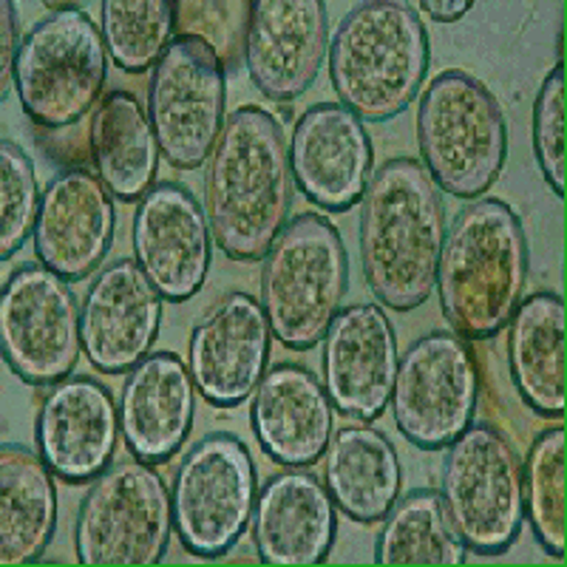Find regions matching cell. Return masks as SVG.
Here are the masks:
<instances>
[{
	"label": "cell",
	"instance_id": "cell-1",
	"mask_svg": "<svg viewBox=\"0 0 567 567\" xmlns=\"http://www.w3.org/2000/svg\"><path fill=\"white\" fill-rule=\"evenodd\" d=\"M296 182L290 145L261 105L227 114L205 171L210 236L233 261H261L290 221Z\"/></svg>",
	"mask_w": 567,
	"mask_h": 567
},
{
	"label": "cell",
	"instance_id": "cell-2",
	"mask_svg": "<svg viewBox=\"0 0 567 567\" xmlns=\"http://www.w3.org/2000/svg\"><path fill=\"white\" fill-rule=\"evenodd\" d=\"M361 202V267L369 292L398 312L417 310L434 292L449 230L443 190L423 162L398 156L374 171Z\"/></svg>",
	"mask_w": 567,
	"mask_h": 567
},
{
	"label": "cell",
	"instance_id": "cell-3",
	"mask_svg": "<svg viewBox=\"0 0 567 567\" xmlns=\"http://www.w3.org/2000/svg\"><path fill=\"white\" fill-rule=\"evenodd\" d=\"M525 227L503 199H474L445 230L437 296L445 321L463 341H485L508 327L528 290Z\"/></svg>",
	"mask_w": 567,
	"mask_h": 567
},
{
	"label": "cell",
	"instance_id": "cell-4",
	"mask_svg": "<svg viewBox=\"0 0 567 567\" xmlns=\"http://www.w3.org/2000/svg\"><path fill=\"white\" fill-rule=\"evenodd\" d=\"M432 63L420 12L400 0H367L343 14L329 43V78L343 109L369 123L403 114Z\"/></svg>",
	"mask_w": 567,
	"mask_h": 567
},
{
	"label": "cell",
	"instance_id": "cell-5",
	"mask_svg": "<svg viewBox=\"0 0 567 567\" xmlns=\"http://www.w3.org/2000/svg\"><path fill=\"white\" fill-rule=\"evenodd\" d=\"M261 261V310L272 338L296 352L318 347L349 292V256L338 227L321 213H301Z\"/></svg>",
	"mask_w": 567,
	"mask_h": 567
},
{
	"label": "cell",
	"instance_id": "cell-6",
	"mask_svg": "<svg viewBox=\"0 0 567 567\" xmlns=\"http://www.w3.org/2000/svg\"><path fill=\"white\" fill-rule=\"evenodd\" d=\"M417 145L423 168L443 194L483 199L508 159L503 105L465 71H440L420 97Z\"/></svg>",
	"mask_w": 567,
	"mask_h": 567
},
{
	"label": "cell",
	"instance_id": "cell-7",
	"mask_svg": "<svg viewBox=\"0 0 567 567\" xmlns=\"http://www.w3.org/2000/svg\"><path fill=\"white\" fill-rule=\"evenodd\" d=\"M34 23L20 45L14 89L34 125L60 131L80 123L103 100L109 49L103 29L83 7H58Z\"/></svg>",
	"mask_w": 567,
	"mask_h": 567
},
{
	"label": "cell",
	"instance_id": "cell-8",
	"mask_svg": "<svg viewBox=\"0 0 567 567\" xmlns=\"http://www.w3.org/2000/svg\"><path fill=\"white\" fill-rule=\"evenodd\" d=\"M174 499L145 460L109 465L85 491L74 516V554L91 567H151L168 554Z\"/></svg>",
	"mask_w": 567,
	"mask_h": 567
},
{
	"label": "cell",
	"instance_id": "cell-9",
	"mask_svg": "<svg viewBox=\"0 0 567 567\" xmlns=\"http://www.w3.org/2000/svg\"><path fill=\"white\" fill-rule=\"evenodd\" d=\"M440 496L465 548L499 556L525 525L523 457L496 425L471 423L445 454Z\"/></svg>",
	"mask_w": 567,
	"mask_h": 567
},
{
	"label": "cell",
	"instance_id": "cell-10",
	"mask_svg": "<svg viewBox=\"0 0 567 567\" xmlns=\"http://www.w3.org/2000/svg\"><path fill=\"white\" fill-rule=\"evenodd\" d=\"M256 496V463L245 440L230 432L196 440L171 488L182 548L199 559L225 556L250 525Z\"/></svg>",
	"mask_w": 567,
	"mask_h": 567
},
{
	"label": "cell",
	"instance_id": "cell-11",
	"mask_svg": "<svg viewBox=\"0 0 567 567\" xmlns=\"http://www.w3.org/2000/svg\"><path fill=\"white\" fill-rule=\"evenodd\" d=\"M477 400L480 369L468 341L434 329L400 358L389 406L409 443L443 452L474 423Z\"/></svg>",
	"mask_w": 567,
	"mask_h": 567
},
{
	"label": "cell",
	"instance_id": "cell-12",
	"mask_svg": "<svg viewBox=\"0 0 567 567\" xmlns=\"http://www.w3.org/2000/svg\"><path fill=\"white\" fill-rule=\"evenodd\" d=\"M225 65L216 45L202 34H179L148 85L151 123L171 168L196 171L210 159L225 128Z\"/></svg>",
	"mask_w": 567,
	"mask_h": 567
},
{
	"label": "cell",
	"instance_id": "cell-13",
	"mask_svg": "<svg viewBox=\"0 0 567 567\" xmlns=\"http://www.w3.org/2000/svg\"><path fill=\"white\" fill-rule=\"evenodd\" d=\"M0 352L23 383L54 386L83 352L78 296L43 265L14 270L0 290Z\"/></svg>",
	"mask_w": 567,
	"mask_h": 567
},
{
	"label": "cell",
	"instance_id": "cell-14",
	"mask_svg": "<svg viewBox=\"0 0 567 567\" xmlns=\"http://www.w3.org/2000/svg\"><path fill=\"white\" fill-rule=\"evenodd\" d=\"M131 245L134 261L165 301H190L205 287L213 258L210 225L199 199L179 182H156L142 196Z\"/></svg>",
	"mask_w": 567,
	"mask_h": 567
},
{
	"label": "cell",
	"instance_id": "cell-15",
	"mask_svg": "<svg viewBox=\"0 0 567 567\" xmlns=\"http://www.w3.org/2000/svg\"><path fill=\"white\" fill-rule=\"evenodd\" d=\"M245 29V65L272 103H292L316 85L329 49L323 0H252Z\"/></svg>",
	"mask_w": 567,
	"mask_h": 567
},
{
	"label": "cell",
	"instance_id": "cell-16",
	"mask_svg": "<svg viewBox=\"0 0 567 567\" xmlns=\"http://www.w3.org/2000/svg\"><path fill=\"white\" fill-rule=\"evenodd\" d=\"M398 336L378 303L343 307L323 336L321 374L332 409L349 420H378L398 378Z\"/></svg>",
	"mask_w": 567,
	"mask_h": 567
},
{
	"label": "cell",
	"instance_id": "cell-17",
	"mask_svg": "<svg viewBox=\"0 0 567 567\" xmlns=\"http://www.w3.org/2000/svg\"><path fill=\"white\" fill-rule=\"evenodd\" d=\"M292 182L327 213H347L367 194L374 148L361 116L341 103H318L292 125Z\"/></svg>",
	"mask_w": 567,
	"mask_h": 567
},
{
	"label": "cell",
	"instance_id": "cell-18",
	"mask_svg": "<svg viewBox=\"0 0 567 567\" xmlns=\"http://www.w3.org/2000/svg\"><path fill=\"white\" fill-rule=\"evenodd\" d=\"M162 310L165 298L134 258L105 265L80 307L85 361L103 374L131 372L154 349Z\"/></svg>",
	"mask_w": 567,
	"mask_h": 567
},
{
	"label": "cell",
	"instance_id": "cell-19",
	"mask_svg": "<svg viewBox=\"0 0 567 567\" xmlns=\"http://www.w3.org/2000/svg\"><path fill=\"white\" fill-rule=\"evenodd\" d=\"M270 323L250 292H230L194 327L187 369L210 406L230 409L252 398L270 361Z\"/></svg>",
	"mask_w": 567,
	"mask_h": 567
},
{
	"label": "cell",
	"instance_id": "cell-20",
	"mask_svg": "<svg viewBox=\"0 0 567 567\" xmlns=\"http://www.w3.org/2000/svg\"><path fill=\"white\" fill-rule=\"evenodd\" d=\"M120 434L116 400L85 374L54 383L34 423L38 454L54 477L71 485L94 483L114 463Z\"/></svg>",
	"mask_w": 567,
	"mask_h": 567
},
{
	"label": "cell",
	"instance_id": "cell-21",
	"mask_svg": "<svg viewBox=\"0 0 567 567\" xmlns=\"http://www.w3.org/2000/svg\"><path fill=\"white\" fill-rule=\"evenodd\" d=\"M114 196L97 174L63 168L49 179L34 227V252L43 267L80 281L100 270L114 245Z\"/></svg>",
	"mask_w": 567,
	"mask_h": 567
},
{
	"label": "cell",
	"instance_id": "cell-22",
	"mask_svg": "<svg viewBox=\"0 0 567 567\" xmlns=\"http://www.w3.org/2000/svg\"><path fill=\"white\" fill-rule=\"evenodd\" d=\"M250 534L265 565H321L336 545L338 508L310 468L278 471L258 491Z\"/></svg>",
	"mask_w": 567,
	"mask_h": 567
},
{
	"label": "cell",
	"instance_id": "cell-23",
	"mask_svg": "<svg viewBox=\"0 0 567 567\" xmlns=\"http://www.w3.org/2000/svg\"><path fill=\"white\" fill-rule=\"evenodd\" d=\"M194 374L179 354L151 352L125 374L116 400L120 432L136 460L168 463L190 437L196 417Z\"/></svg>",
	"mask_w": 567,
	"mask_h": 567
},
{
	"label": "cell",
	"instance_id": "cell-24",
	"mask_svg": "<svg viewBox=\"0 0 567 567\" xmlns=\"http://www.w3.org/2000/svg\"><path fill=\"white\" fill-rule=\"evenodd\" d=\"M250 429L278 465L310 468L332 440V400L310 369L278 363L252 392Z\"/></svg>",
	"mask_w": 567,
	"mask_h": 567
},
{
	"label": "cell",
	"instance_id": "cell-25",
	"mask_svg": "<svg viewBox=\"0 0 567 567\" xmlns=\"http://www.w3.org/2000/svg\"><path fill=\"white\" fill-rule=\"evenodd\" d=\"M89 151L94 171L111 196L140 202L156 185L159 140L148 109L125 89L109 91L89 123Z\"/></svg>",
	"mask_w": 567,
	"mask_h": 567
},
{
	"label": "cell",
	"instance_id": "cell-26",
	"mask_svg": "<svg viewBox=\"0 0 567 567\" xmlns=\"http://www.w3.org/2000/svg\"><path fill=\"white\" fill-rule=\"evenodd\" d=\"M508 367L519 398L542 417L565 414V298L534 292L508 321Z\"/></svg>",
	"mask_w": 567,
	"mask_h": 567
},
{
	"label": "cell",
	"instance_id": "cell-27",
	"mask_svg": "<svg viewBox=\"0 0 567 567\" xmlns=\"http://www.w3.org/2000/svg\"><path fill=\"white\" fill-rule=\"evenodd\" d=\"M323 483L338 511L354 523H381L400 499L403 471L389 437L372 425H347L323 452Z\"/></svg>",
	"mask_w": 567,
	"mask_h": 567
},
{
	"label": "cell",
	"instance_id": "cell-28",
	"mask_svg": "<svg viewBox=\"0 0 567 567\" xmlns=\"http://www.w3.org/2000/svg\"><path fill=\"white\" fill-rule=\"evenodd\" d=\"M58 488L52 468L23 445L0 449V561L32 565L52 545Z\"/></svg>",
	"mask_w": 567,
	"mask_h": 567
},
{
	"label": "cell",
	"instance_id": "cell-29",
	"mask_svg": "<svg viewBox=\"0 0 567 567\" xmlns=\"http://www.w3.org/2000/svg\"><path fill=\"white\" fill-rule=\"evenodd\" d=\"M374 561L386 567H457L468 561V548L445 511L440 491L420 488L398 499L383 516Z\"/></svg>",
	"mask_w": 567,
	"mask_h": 567
},
{
	"label": "cell",
	"instance_id": "cell-30",
	"mask_svg": "<svg viewBox=\"0 0 567 567\" xmlns=\"http://www.w3.org/2000/svg\"><path fill=\"white\" fill-rule=\"evenodd\" d=\"M100 9L111 63L128 74L156 69V63L179 38V3L174 0H105Z\"/></svg>",
	"mask_w": 567,
	"mask_h": 567
},
{
	"label": "cell",
	"instance_id": "cell-31",
	"mask_svg": "<svg viewBox=\"0 0 567 567\" xmlns=\"http://www.w3.org/2000/svg\"><path fill=\"white\" fill-rule=\"evenodd\" d=\"M525 516L548 556H565V425L545 429L523 463Z\"/></svg>",
	"mask_w": 567,
	"mask_h": 567
},
{
	"label": "cell",
	"instance_id": "cell-32",
	"mask_svg": "<svg viewBox=\"0 0 567 567\" xmlns=\"http://www.w3.org/2000/svg\"><path fill=\"white\" fill-rule=\"evenodd\" d=\"M43 190L34 162L18 142L0 140V258L9 261L38 227Z\"/></svg>",
	"mask_w": 567,
	"mask_h": 567
},
{
	"label": "cell",
	"instance_id": "cell-33",
	"mask_svg": "<svg viewBox=\"0 0 567 567\" xmlns=\"http://www.w3.org/2000/svg\"><path fill=\"white\" fill-rule=\"evenodd\" d=\"M534 151L542 176L565 196L567 176V105H565V65L556 63L542 83L534 105Z\"/></svg>",
	"mask_w": 567,
	"mask_h": 567
},
{
	"label": "cell",
	"instance_id": "cell-34",
	"mask_svg": "<svg viewBox=\"0 0 567 567\" xmlns=\"http://www.w3.org/2000/svg\"><path fill=\"white\" fill-rule=\"evenodd\" d=\"M20 34H18V7L12 0L0 3V97L7 100L14 83V65L20 54Z\"/></svg>",
	"mask_w": 567,
	"mask_h": 567
},
{
	"label": "cell",
	"instance_id": "cell-35",
	"mask_svg": "<svg viewBox=\"0 0 567 567\" xmlns=\"http://www.w3.org/2000/svg\"><path fill=\"white\" fill-rule=\"evenodd\" d=\"M471 0H457V3H432V0H423L420 3V9L423 12L432 14V20H437V23H454V20L465 18V12H471Z\"/></svg>",
	"mask_w": 567,
	"mask_h": 567
}]
</instances>
